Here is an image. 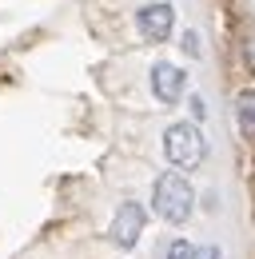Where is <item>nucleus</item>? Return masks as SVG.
<instances>
[{
    "label": "nucleus",
    "instance_id": "obj_8",
    "mask_svg": "<svg viewBox=\"0 0 255 259\" xmlns=\"http://www.w3.org/2000/svg\"><path fill=\"white\" fill-rule=\"evenodd\" d=\"M184 52H188V56H199V36L191 32V28L184 32Z\"/></svg>",
    "mask_w": 255,
    "mask_h": 259
},
{
    "label": "nucleus",
    "instance_id": "obj_1",
    "mask_svg": "<svg viewBox=\"0 0 255 259\" xmlns=\"http://www.w3.org/2000/svg\"><path fill=\"white\" fill-rule=\"evenodd\" d=\"M152 207H156V215L163 224H188L191 207H195V192H191V184L184 176L163 171L156 180V188H152Z\"/></svg>",
    "mask_w": 255,
    "mask_h": 259
},
{
    "label": "nucleus",
    "instance_id": "obj_3",
    "mask_svg": "<svg viewBox=\"0 0 255 259\" xmlns=\"http://www.w3.org/2000/svg\"><path fill=\"white\" fill-rule=\"evenodd\" d=\"M136 28L140 36L148 40V44H163L172 28H176V8L167 4V0H156V4H144L140 12H136Z\"/></svg>",
    "mask_w": 255,
    "mask_h": 259
},
{
    "label": "nucleus",
    "instance_id": "obj_4",
    "mask_svg": "<svg viewBox=\"0 0 255 259\" xmlns=\"http://www.w3.org/2000/svg\"><path fill=\"white\" fill-rule=\"evenodd\" d=\"M148 224V211H144V203H136V199H124L120 207H116V220H112V243L116 247H136V239H140V231Z\"/></svg>",
    "mask_w": 255,
    "mask_h": 259
},
{
    "label": "nucleus",
    "instance_id": "obj_2",
    "mask_svg": "<svg viewBox=\"0 0 255 259\" xmlns=\"http://www.w3.org/2000/svg\"><path fill=\"white\" fill-rule=\"evenodd\" d=\"M163 156L176 167H195L207 156V140H203V132L195 124H172L163 132Z\"/></svg>",
    "mask_w": 255,
    "mask_h": 259
},
{
    "label": "nucleus",
    "instance_id": "obj_7",
    "mask_svg": "<svg viewBox=\"0 0 255 259\" xmlns=\"http://www.w3.org/2000/svg\"><path fill=\"white\" fill-rule=\"evenodd\" d=\"M195 255H199V251H195L191 243H184V239H176V243L163 251V259H195Z\"/></svg>",
    "mask_w": 255,
    "mask_h": 259
},
{
    "label": "nucleus",
    "instance_id": "obj_10",
    "mask_svg": "<svg viewBox=\"0 0 255 259\" xmlns=\"http://www.w3.org/2000/svg\"><path fill=\"white\" fill-rule=\"evenodd\" d=\"M195 259H199V255H195Z\"/></svg>",
    "mask_w": 255,
    "mask_h": 259
},
{
    "label": "nucleus",
    "instance_id": "obj_6",
    "mask_svg": "<svg viewBox=\"0 0 255 259\" xmlns=\"http://www.w3.org/2000/svg\"><path fill=\"white\" fill-rule=\"evenodd\" d=\"M235 120H239V132L255 140V88H243L235 96Z\"/></svg>",
    "mask_w": 255,
    "mask_h": 259
},
{
    "label": "nucleus",
    "instance_id": "obj_5",
    "mask_svg": "<svg viewBox=\"0 0 255 259\" xmlns=\"http://www.w3.org/2000/svg\"><path fill=\"white\" fill-rule=\"evenodd\" d=\"M184 88H188V72H184L180 64H167V60L152 64V92H156L159 104L184 100Z\"/></svg>",
    "mask_w": 255,
    "mask_h": 259
},
{
    "label": "nucleus",
    "instance_id": "obj_9",
    "mask_svg": "<svg viewBox=\"0 0 255 259\" xmlns=\"http://www.w3.org/2000/svg\"><path fill=\"white\" fill-rule=\"evenodd\" d=\"M188 112L195 116V120H203V116H207V108H203V100H199V96H191V100H188Z\"/></svg>",
    "mask_w": 255,
    "mask_h": 259
}]
</instances>
